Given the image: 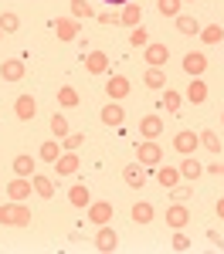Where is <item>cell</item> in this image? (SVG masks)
<instances>
[{
    "label": "cell",
    "mask_w": 224,
    "mask_h": 254,
    "mask_svg": "<svg viewBox=\"0 0 224 254\" xmlns=\"http://www.w3.org/2000/svg\"><path fill=\"white\" fill-rule=\"evenodd\" d=\"M99 20L102 24H119V14H109V10H105V14H99Z\"/></svg>",
    "instance_id": "cell-43"
},
{
    "label": "cell",
    "mask_w": 224,
    "mask_h": 254,
    "mask_svg": "<svg viewBox=\"0 0 224 254\" xmlns=\"http://www.w3.org/2000/svg\"><path fill=\"white\" fill-rule=\"evenodd\" d=\"M170 196H173L177 203H187V200L194 196V187H190V183H177V187H170Z\"/></svg>",
    "instance_id": "cell-38"
},
{
    "label": "cell",
    "mask_w": 224,
    "mask_h": 254,
    "mask_svg": "<svg viewBox=\"0 0 224 254\" xmlns=\"http://www.w3.org/2000/svg\"><path fill=\"white\" fill-rule=\"evenodd\" d=\"M129 44H133V48H146V44H149V31H146V27H133V31H129Z\"/></svg>",
    "instance_id": "cell-40"
},
{
    "label": "cell",
    "mask_w": 224,
    "mask_h": 254,
    "mask_svg": "<svg viewBox=\"0 0 224 254\" xmlns=\"http://www.w3.org/2000/svg\"><path fill=\"white\" fill-rule=\"evenodd\" d=\"M31 183H34V193H38V196H44V200L55 196V180H51V176L34 173V176H31Z\"/></svg>",
    "instance_id": "cell-27"
},
{
    "label": "cell",
    "mask_w": 224,
    "mask_h": 254,
    "mask_svg": "<svg viewBox=\"0 0 224 254\" xmlns=\"http://www.w3.org/2000/svg\"><path fill=\"white\" fill-rule=\"evenodd\" d=\"M140 20H143V7L136 3V0H129V3H122V14H119V24L122 27H140Z\"/></svg>",
    "instance_id": "cell-18"
},
{
    "label": "cell",
    "mask_w": 224,
    "mask_h": 254,
    "mask_svg": "<svg viewBox=\"0 0 224 254\" xmlns=\"http://www.w3.org/2000/svg\"><path fill=\"white\" fill-rule=\"evenodd\" d=\"M129 92H133V81L126 78V75H112V78L105 81V95L112 98V102H122Z\"/></svg>",
    "instance_id": "cell-9"
},
{
    "label": "cell",
    "mask_w": 224,
    "mask_h": 254,
    "mask_svg": "<svg viewBox=\"0 0 224 254\" xmlns=\"http://www.w3.org/2000/svg\"><path fill=\"white\" fill-rule=\"evenodd\" d=\"M0 190H3V187H0Z\"/></svg>",
    "instance_id": "cell-50"
},
{
    "label": "cell",
    "mask_w": 224,
    "mask_h": 254,
    "mask_svg": "<svg viewBox=\"0 0 224 254\" xmlns=\"http://www.w3.org/2000/svg\"><path fill=\"white\" fill-rule=\"evenodd\" d=\"M85 217H88L95 227H102V224H109V220L116 217V210H112V203H109V200H92V203L85 207Z\"/></svg>",
    "instance_id": "cell-4"
},
{
    "label": "cell",
    "mask_w": 224,
    "mask_h": 254,
    "mask_svg": "<svg viewBox=\"0 0 224 254\" xmlns=\"http://www.w3.org/2000/svg\"><path fill=\"white\" fill-rule=\"evenodd\" d=\"M197 146H201V136H197V132H190V129H180V132L173 136V149H177L180 156H194V153H197Z\"/></svg>",
    "instance_id": "cell-6"
},
{
    "label": "cell",
    "mask_w": 224,
    "mask_h": 254,
    "mask_svg": "<svg viewBox=\"0 0 224 254\" xmlns=\"http://www.w3.org/2000/svg\"><path fill=\"white\" fill-rule=\"evenodd\" d=\"M214 214H218V217H221V220H224V196H221V200H218V203H214Z\"/></svg>",
    "instance_id": "cell-45"
},
{
    "label": "cell",
    "mask_w": 224,
    "mask_h": 254,
    "mask_svg": "<svg viewBox=\"0 0 224 254\" xmlns=\"http://www.w3.org/2000/svg\"><path fill=\"white\" fill-rule=\"evenodd\" d=\"M51 132H55L58 139H65L68 132H72V129H68V119L61 116V112H55V116H51Z\"/></svg>",
    "instance_id": "cell-39"
},
{
    "label": "cell",
    "mask_w": 224,
    "mask_h": 254,
    "mask_svg": "<svg viewBox=\"0 0 224 254\" xmlns=\"http://www.w3.org/2000/svg\"><path fill=\"white\" fill-rule=\"evenodd\" d=\"M201 41L211 48V44H221L224 41V27L221 24H207V27H201Z\"/></svg>",
    "instance_id": "cell-30"
},
{
    "label": "cell",
    "mask_w": 224,
    "mask_h": 254,
    "mask_svg": "<svg viewBox=\"0 0 224 254\" xmlns=\"http://www.w3.org/2000/svg\"><path fill=\"white\" fill-rule=\"evenodd\" d=\"M81 61H85L88 75H105L109 71V55L105 51H88V55H81Z\"/></svg>",
    "instance_id": "cell-11"
},
{
    "label": "cell",
    "mask_w": 224,
    "mask_h": 254,
    "mask_svg": "<svg viewBox=\"0 0 224 254\" xmlns=\"http://www.w3.org/2000/svg\"><path fill=\"white\" fill-rule=\"evenodd\" d=\"M143 58H146V64H149V68H166L170 51H166V44H160V41H149V44L143 48Z\"/></svg>",
    "instance_id": "cell-5"
},
{
    "label": "cell",
    "mask_w": 224,
    "mask_h": 254,
    "mask_svg": "<svg viewBox=\"0 0 224 254\" xmlns=\"http://www.w3.org/2000/svg\"><path fill=\"white\" fill-rule=\"evenodd\" d=\"M68 203H72V207H78V210H85V207L92 203V190H88L85 183H75V187H68Z\"/></svg>",
    "instance_id": "cell-20"
},
{
    "label": "cell",
    "mask_w": 224,
    "mask_h": 254,
    "mask_svg": "<svg viewBox=\"0 0 224 254\" xmlns=\"http://www.w3.org/2000/svg\"><path fill=\"white\" fill-rule=\"evenodd\" d=\"M170 248H173V251H190V248H194V241H190V237L183 234V231H177V234H173V241H170Z\"/></svg>",
    "instance_id": "cell-41"
},
{
    "label": "cell",
    "mask_w": 224,
    "mask_h": 254,
    "mask_svg": "<svg viewBox=\"0 0 224 254\" xmlns=\"http://www.w3.org/2000/svg\"><path fill=\"white\" fill-rule=\"evenodd\" d=\"M153 214H156V210H153V203H149V200H136V203H133V210H129V217H133L136 224H149Z\"/></svg>",
    "instance_id": "cell-24"
},
{
    "label": "cell",
    "mask_w": 224,
    "mask_h": 254,
    "mask_svg": "<svg viewBox=\"0 0 224 254\" xmlns=\"http://www.w3.org/2000/svg\"><path fill=\"white\" fill-rule=\"evenodd\" d=\"M0 31H3V34H14V31H20V17L14 14V10H3V14H0Z\"/></svg>",
    "instance_id": "cell-35"
},
{
    "label": "cell",
    "mask_w": 224,
    "mask_h": 254,
    "mask_svg": "<svg viewBox=\"0 0 224 254\" xmlns=\"http://www.w3.org/2000/svg\"><path fill=\"white\" fill-rule=\"evenodd\" d=\"M180 68L190 75V78H201L204 71H207V55H204V51H190V55H183Z\"/></svg>",
    "instance_id": "cell-7"
},
{
    "label": "cell",
    "mask_w": 224,
    "mask_h": 254,
    "mask_svg": "<svg viewBox=\"0 0 224 254\" xmlns=\"http://www.w3.org/2000/svg\"><path fill=\"white\" fill-rule=\"evenodd\" d=\"M156 180H160V187L163 190H170V187H177V183H180V170H177V166H156Z\"/></svg>",
    "instance_id": "cell-23"
},
{
    "label": "cell",
    "mask_w": 224,
    "mask_h": 254,
    "mask_svg": "<svg viewBox=\"0 0 224 254\" xmlns=\"http://www.w3.org/2000/svg\"><path fill=\"white\" fill-rule=\"evenodd\" d=\"M27 68H24V58H7L0 64V78L3 81H24Z\"/></svg>",
    "instance_id": "cell-13"
},
{
    "label": "cell",
    "mask_w": 224,
    "mask_h": 254,
    "mask_svg": "<svg viewBox=\"0 0 224 254\" xmlns=\"http://www.w3.org/2000/svg\"><path fill=\"white\" fill-rule=\"evenodd\" d=\"M207 241H211V244H214L218 251H224V237L218 234V231H207Z\"/></svg>",
    "instance_id": "cell-42"
},
{
    "label": "cell",
    "mask_w": 224,
    "mask_h": 254,
    "mask_svg": "<svg viewBox=\"0 0 224 254\" xmlns=\"http://www.w3.org/2000/svg\"><path fill=\"white\" fill-rule=\"evenodd\" d=\"M81 142H85V132H68V136L61 139V149H65V153H78Z\"/></svg>",
    "instance_id": "cell-37"
},
{
    "label": "cell",
    "mask_w": 224,
    "mask_h": 254,
    "mask_svg": "<svg viewBox=\"0 0 224 254\" xmlns=\"http://www.w3.org/2000/svg\"><path fill=\"white\" fill-rule=\"evenodd\" d=\"M78 102H81V95L72 88V85H61L58 88V105L61 109H78Z\"/></svg>",
    "instance_id": "cell-28"
},
{
    "label": "cell",
    "mask_w": 224,
    "mask_h": 254,
    "mask_svg": "<svg viewBox=\"0 0 224 254\" xmlns=\"http://www.w3.org/2000/svg\"><path fill=\"white\" fill-rule=\"evenodd\" d=\"M177 170H180V180H187V183H197V176L204 173V166L194 156H183V163L177 166Z\"/></svg>",
    "instance_id": "cell-22"
},
{
    "label": "cell",
    "mask_w": 224,
    "mask_h": 254,
    "mask_svg": "<svg viewBox=\"0 0 224 254\" xmlns=\"http://www.w3.org/2000/svg\"><path fill=\"white\" fill-rule=\"evenodd\" d=\"M166 224H170L173 231H183V227L190 224V210H187L183 203H177V200H173V203L166 207Z\"/></svg>",
    "instance_id": "cell-12"
},
{
    "label": "cell",
    "mask_w": 224,
    "mask_h": 254,
    "mask_svg": "<svg viewBox=\"0 0 224 254\" xmlns=\"http://www.w3.org/2000/svg\"><path fill=\"white\" fill-rule=\"evenodd\" d=\"M14 116H17L20 122H31V119L38 116V102H34V95H17V102H14Z\"/></svg>",
    "instance_id": "cell-17"
},
{
    "label": "cell",
    "mask_w": 224,
    "mask_h": 254,
    "mask_svg": "<svg viewBox=\"0 0 224 254\" xmlns=\"http://www.w3.org/2000/svg\"><path fill=\"white\" fill-rule=\"evenodd\" d=\"M78 166H81L78 153H61V156L55 159V173H58V180H61V176H75V173H78Z\"/></svg>",
    "instance_id": "cell-14"
},
{
    "label": "cell",
    "mask_w": 224,
    "mask_h": 254,
    "mask_svg": "<svg viewBox=\"0 0 224 254\" xmlns=\"http://www.w3.org/2000/svg\"><path fill=\"white\" fill-rule=\"evenodd\" d=\"M109 3H129V0H109Z\"/></svg>",
    "instance_id": "cell-46"
},
{
    "label": "cell",
    "mask_w": 224,
    "mask_h": 254,
    "mask_svg": "<svg viewBox=\"0 0 224 254\" xmlns=\"http://www.w3.org/2000/svg\"><path fill=\"white\" fill-rule=\"evenodd\" d=\"M51 27H55V34H58V41H75L81 31V24L75 17H55L51 20Z\"/></svg>",
    "instance_id": "cell-10"
},
{
    "label": "cell",
    "mask_w": 224,
    "mask_h": 254,
    "mask_svg": "<svg viewBox=\"0 0 224 254\" xmlns=\"http://www.w3.org/2000/svg\"><path fill=\"white\" fill-rule=\"evenodd\" d=\"M201 136V146L204 149H211V153H221V136L214 132V129H204V132H197Z\"/></svg>",
    "instance_id": "cell-33"
},
{
    "label": "cell",
    "mask_w": 224,
    "mask_h": 254,
    "mask_svg": "<svg viewBox=\"0 0 224 254\" xmlns=\"http://www.w3.org/2000/svg\"><path fill=\"white\" fill-rule=\"evenodd\" d=\"M143 81H146V88H156V92H163V88H166V71H163V68H146Z\"/></svg>",
    "instance_id": "cell-29"
},
{
    "label": "cell",
    "mask_w": 224,
    "mask_h": 254,
    "mask_svg": "<svg viewBox=\"0 0 224 254\" xmlns=\"http://www.w3.org/2000/svg\"><path fill=\"white\" fill-rule=\"evenodd\" d=\"M3 193H7V200H14V203H27L31 193H34V183H31V176H14L3 187Z\"/></svg>",
    "instance_id": "cell-3"
},
{
    "label": "cell",
    "mask_w": 224,
    "mask_h": 254,
    "mask_svg": "<svg viewBox=\"0 0 224 254\" xmlns=\"http://www.w3.org/2000/svg\"><path fill=\"white\" fill-rule=\"evenodd\" d=\"M140 136L143 139H160L163 136V119L160 116H143L140 119Z\"/></svg>",
    "instance_id": "cell-19"
},
{
    "label": "cell",
    "mask_w": 224,
    "mask_h": 254,
    "mask_svg": "<svg viewBox=\"0 0 224 254\" xmlns=\"http://www.w3.org/2000/svg\"><path fill=\"white\" fill-rule=\"evenodd\" d=\"M102 126H112V129H119L122 122H126V109H122L119 102H112V98H109V105H105V109H102Z\"/></svg>",
    "instance_id": "cell-15"
},
{
    "label": "cell",
    "mask_w": 224,
    "mask_h": 254,
    "mask_svg": "<svg viewBox=\"0 0 224 254\" xmlns=\"http://www.w3.org/2000/svg\"><path fill=\"white\" fill-rule=\"evenodd\" d=\"M180 102H183V95L177 88H170V85L163 88V109H166V112H180Z\"/></svg>",
    "instance_id": "cell-32"
},
{
    "label": "cell",
    "mask_w": 224,
    "mask_h": 254,
    "mask_svg": "<svg viewBox=\"0 0 224 254\" xmlns=\"http://www.w3.org/2000/svg\"><path fill=\"white\" fill-rule=\"evenodd\" d=\"M10 170H14V176H34V159L27 153H17L10 159Z\"/></svg>",
    "instance_id": "cell-25"
},
{
    "label": "cell",
    "mask_w": 224,
    "mask_h": 254,
    "mask_svg": "<svg viewBox=\"0 0 224 254\" xmlns=\"http://www.w3.org/2000/svg\"><path fill=\"white\" fill-rule=\"evenodd\" d=\"M177 31H180L183 38H194V34H201V24H197V17H190V14H177Z\"/></svg>",
    "instance_id": "cell-26"
},
{
    "label": "cell",
    "mask_w": 224,
    "mask_h": 254,
    "mask_svg": "<svg viewBox=\"0 0 224 254\" xmlns=\"http://www.w3.org/2000/svg\"><path fill=\"white\" fill-rule=\"evenodd\" d=\"M136 163H143V166H160L163 163V149L156 139H143V142H136Z\"/></svg>",
    "instance_id": "cell-2"
},
{
    "label": "cell",
    "mask_w": 224,
    "mask_h": 254,
    "mask_svg": "<svg viewBox=\"0 0 224 254\" xmlns=\"http://www.w3.org/2000/svg\"><path fill=\"white\" fill-rule=\"evenodd\" d=\"M122 183L133 187V190H143V187H146V170H143V163H129V166L122 170Z\"/></svg>",
    "instance_id": "cell-16"
},
{
    "label": "cell",
    "mask_w": 224,
    "mask_h": 254,
    "mask_svg": "<svg viewBox=\"0 0 224 254\" xmlns=\"http://www.w3.org/2000/svg\"><path fill=\"white\" fill-rule=\"evenodd\" d=\"M156 10H160L163 17H177L183 10V0H156Z\"/></svg>",
    "instance_id": "cell-36"
},
{
    "label": "cell",
    "mask_w": 224,
    "mask_h": 254,
    "mask_svg": "<svg viewBox=\"0 0 224 254\" xmlns=\"http://www.w3.org/2000/svg\"><path fill=\"white\" fill-rule=\"evenodd\" d=\"M72 17L75 20H88V17H95V10H92L88 0H72Z\"/></svg>",
    "instance_id": "cell-34"
},
{
    "label": "cell",
    "mask_w": 224,
    "mask_h": 254,
    "mask_svg": "<svg viewBox=\"0 0 224 254\" xmlns=\"http://www.w3.org/2000/svg\"><path fill=\"white\" fill-rule=\"evenodd\" d=\"M92 244H95V251L112 254L116 248H119V234H116V231H112L109 224H102V227H99V234H95V241H92Z\"/></svg>",
    "instance_id": "cell-8"
},
{
    "label": "cell",
    "mask_w": 224,
    "mask_h": 254,
    "mask_svg": "<svg viewBox=\"0 0 224 254\" xmlns=\"http://www.w3.org/2000/svg\"><path fill=\"white\" fill-rule=\"evenodd\" d=\"M221 126H224V112H221Z\"/></svg>",
    "instance_id": "cell-47"
},
{
    "label": "cell",
    "mask_w": 224,
    "mask_h": 254,
    "mask_svg": "<svg viewBox=\"0 0 224 254\" xmlns=\"http://www.w3.org/2000/svg\"><path fill=\"white\" fill-rule=\"evenodd\" d=\"M183 95H187V102H190V105H204V102H207V81L190 78V81H187V92H183Z\"/></svg>",
    "instance_id": "cell-21"
},
{
    "label": "cell",
    "mask_w": 224,
    "mask_h": 254,
    "mask_svg": "<svg viewBox=\"0 0 224 254\" xmlns=\"http://www.w3.org/2000/svg\"><path fill=\"white\" fill-rule=\"evenodd\" d=\"M38 156L44 159V163H55V159L61 156V146H58V139H44V142H41V149H38Z\"/></svg>",
    "instance_id": "cell-31"
},
{
    "label": "cell",
    "mask_w": 224,
    "mask_h": 254,
    "mask_svg": "<svg viewBox=\"0 0 224 254\" xmlns=\"http://www.w3.org/2000/svg\"><path fill=\"white\" fill-rule=\"evenodd\" d=\"M183 3H194V0H183Z\"/></svg>",
    "instance_id": "cell-48"
},
{
    "label": "cell",
    "mask_w": 224,
    "mask_h": 254,
    "mask_svg": "<svg viewBox=\"0 0 224 254\" xmlns=\"http://www.w3.org/2000/svg\"><path fill=\"white\" fill-rule=\"evenodd\" d=\"M207 173H211V176H224V163H211Z\"/></svg>",
    "instance_id": "cell-44"
},
{
    "label": "cell",
    "mask_w": 224,
    "mask_h": 254,
    "mask_svg": "<svg viewBox=\"0 0 224 254\" xmlns=\"http://www.w3.org/2000/svg\"><path fill=\"white\" fill-rule=\"evenodd\" d=\"M0 38H3V31H0Z\"/></svg>",
    "instance_id": "cell-49"
},
{
    "label": "cell",
    "mask_w": 224,
    "mask_h": 254,
    "mask_svg": "<svg viewBox=\"0 0 224 254\" xmlns=\"http://www.w3.org/2000/svg\"><path fill=\"white\" fill-rule=\"evenodd\" d=\"M0 224L3 227H31V210H27V203H3L0 207Z\"/></svg>",
    "instance_id": "cell-1"
}]
</instances>
